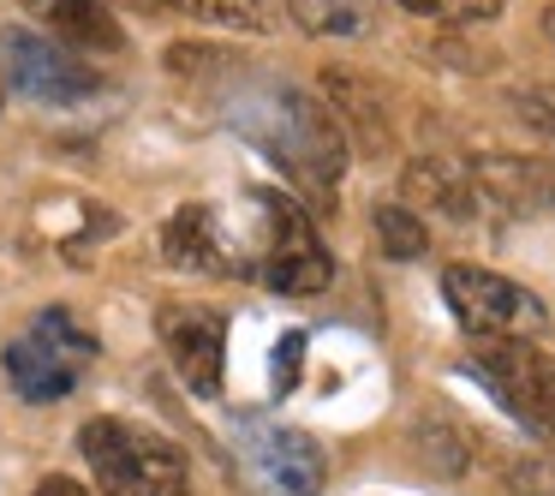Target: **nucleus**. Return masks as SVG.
Masks as SVG:
<instances>
[{"label":"nucleus","mask_w":555,"mask_h":496,"mask_svg":"<svg viewBox=\"0 0 555 496\" xmlns=\"http://www.w3.org/2000/svg\"><path fill=\"white\" fill-rule=\"evenodd\" d=\"M240 126L287 168V180L305 186L311 198H328L340 186V174H347V132H340L335 114H328L323 102H311L305 90H287V85L263 90L257 102H245Z\"/></svg>","instance_id":"f257e3e1"},{"label":"nucleus","mask_w":555,"mask_h":496,"mask_svg":"<svg viewBox=\"0 0 555 496\" xmlns=\"http://www.w3.org/2000/svg\"><path fill=\"white\" fill-rule=\"evenodd\" d=\"M78 455L90 460L102 496H185V455L162 431L132 419H90L78 431Z\"/></svg>","instance_id":"f03ea898"},{"label":"nucleus","mask_w":555,"mask_h":496,"mask_svg":"<svg viewBox=\"0 0 555 496\" xmlns=\"http://www.w3.org/2000/svg\"><path fill=\"white\" fill-rule=\"evenodd\" d=\"M90 359H96V335H90L66 305H42L25 323V335H13L0 347V371H7V383H13L18 400H30V407L66 400Z\"/></svg>","instance_id":"7ed1b4c3"},{"label":"nucleus","mask_w":555,"mask_h":496,"mask_svg":"<svg viewBox=\"0 0 555 496\" xmlns=\"http://www.w3.org/2000/svg\"><path fill=\"white\" fill-rule=\"evenodd\" d=\"M442 300L472 341H490V335H526L531 341L550 323L538 293L519 288L514 276H495V269H483V264H448L442 269Z\"/></svg>","instance_id":"20e7f679"},{"label":"nucleus","mask_w":555,"mask_h":496,"mask_svg":"<svg viewBox=\"0 0 555 496\" xmlns=\"http://www.w3.org/2000/svg\"><path fill=\"white\" fill-rule=\"evenodd\" d=\"M472 365L490 383V395L526 424L531 436L555 443V359L538 353L526 335H490L472 347Z\"/></svg>","instance_id":"39448f33"},{"label":"nucleus","mask_w":555,"mask_h":496,"mask_svg":"<svg viewBox=\"0 0 555 496\" xmlns=\"http://www.w3.org/2000/svg\"><path fill=\"white\" fill-rule=\"evenodd\" d=\"M0 73H7V85L18 97L49 102V109H73V102H90L102 90V78L78 54H66L54 37L25 30V25L0 30Z\"/></svg>","instance_id":"423d86ee"},{"label":"nucleus","mask_w":555,"mask_h":496,"mask_svg":"<svg viewBox=\"0 0 555 496\" xmlns=\"http://www.w3.org/2000/svg\"><path fill=\"white\" fill-rule=\"evenodd\" d=\"M240 467L257 496H323V479H328V460L311 436L263 419L240 424Z\"/></svg>","instance_id":"0eeeda50"},{"label":"nucleus","mask_w":555,"mask_h":496,"mask_svg":"<svg viewBox=\"0 0 555 496\" xmlns=\"http://www.w3.org/2000/svg\"><path fill=\"white\" fill-rule=\"evenodd\" d=\"M257 204H263V221H269L263 281L275 293H293V300L323 293L328 281H335V257H328V245L317 240V228L305 221V209L293 204V198H275V192H257Z\"/></svg>","instance_id":"6e6552de"},{"label":"nucleus","mask_w":555,"mask_h":496,"mask_svg":"<svg viewBox=\"0 0 555 496\" xmlns=\"http://www.w3.org/2000/svg\"><path fill=\"white\" fill-rule=\"evenodd\" d=\"M156 335L168 347L180 383L197 400H216L221 395V353H228V317L209 311V305H162Z\"/></svg>","instance_id":"1a4fd4ad"},{"label":"nucleus","mask_w":555,"mask_h":496,"mask_svg":"<svg viewBox=\"0 0 555 496\" xmlns=\"http://www.w3.org/2000/svg\"><path fill=\"white\" fill-rule=\"evenodd\" d=\"M466 180L478 204L507 209L519 221H538L555 209V162L550 156H519V150H490L466 162Z\"/></svg>","instance_id":"9d476101"},{"label":"nucleus","mask_w":555,"mask_h":496,"mask_svg":"<svg viewBox=\"0 0 555 496\" xmlns=\"http://www.w3.org/2000/svg\"><path fill=\"white\" fill-rule=\"evenodd\" d=\"M25 13L54 42H78V49H96V54H114L126 42V30L114 25V13L102 0H25Z\"/></svg>","instance_id":"9b49d317"},{"label":"nucleus","mask_w":555,"mask_h":496,"mask_svg":"<svg viewBox=\"0 0 555 496\" xmlns=\"http://www.w3.org/2000/svg\"><path fill=\"white\" fill-rule=\"evenodd\" d=\"M400 186H406V204H418V209H442L448 221H466L472 209H478V192H472V180H466V162L418 156V162H406Z\"/></svg>","instance_id":"f8f14e48"},{"label":"nucleus","mask_w":555,"mask_h":496,"mask_svg":"<svg viewBox=\"0 0 555 496\" xmlns=\"http://www.w3.org/2000/svg\"><path fill=\"white\" fill-rule=\"evenodd\" d=\"M162 257L173 269H197V276H216L221 264V240H216V216L204 204H185L162 221Z\"/></svg>","instance_id":"ddd939ff"},{"label":"nucleus","mask_w":555,"mask_h":496,"mask_svg":"<svg viewBox=\"0 0 555 496\" xmlns=\"http://www.w3.org/2000/svg\"><path fill=\"white\" fill-rule=\"evenodd\" d=\"M180 18L192 25H209V30H240V37H269L281 25V13L269 0H168Z\"/></svg>","instance_id":"4468645a"},{"label":"nucleus","mask_w":555,"mask_h":496,"mask_svg":"<svg viewBox=\"0 0 555 496\" xmlns=\"http://www.w3.org/2000/svg\"><path fill=\"white\" fill-rule=\"evenodd\" d=\"M412 448H418V460L430 472H442V479H460V472L472 467V431L460 419H448V412H430V419H418V431H412Z\"/></svg>","instance_id":"2eb2a0df"},{"label":"nucleus","mask_w":555,"mask_h":496,"mask_svg":"<svg viewBox=\"0 0 555 496\" xmlns=\"http://www.w3.org/2000/svg\"><path fill=\"white\" fill-rule=\"evenodd\" d=\"M371 233H376V245H383V257H395V264H418V257L430 252V228H424V216L412 204H376Z\"/></svg>","instance_id":"dca6fc26"},{"label":"nucleus","mask_w":555,"mask_h":496,"mask_svg":"<svg viewBox=\"0 0 555 496\" xmlns=\"http://www.w3.org/2000/svg\"><path fill=\"white\" fill-rule=\"evenodd\" d=\"M328 102H335V109L328 114H340V120H352L359 126V138H364V150H383L388 144V120H383V97H376L371 85H359V78H328Z\"/></svg>","instance_id":"f3484780"},{"label":"nucleus","mask_w":555,"mask_h":496,"mask_svg":"<svg viewBox=\"0 0 555 496\" xmlns=\"http://www.w3.org/2000/svg\"><path fill=\"white\" fill-rule=\"evenodd\" d=\"M287 13L305 37H364L371 30V7L364 0H293Z\"/></svg>","instance_id":"a211bd4d"},{"label":"nucleus","mask_w":555,"mask_h":496,"mask_svg":"<svg viewBox=\"0 0 555 496\" xmlns=\"http://www.w3.org/2000/svg\"><path fill=\"white\" fill-rule=\"evenodd\" d=\"M502 479L514 496H555V455H519L507 460Z\"/></svg>","instance_id":"6ab92c4d"},{"label":"nucleus","mask_w":555,"mask_h":496,"mask_svg":"<svg viewBox=\"0 0 555 496\" xmlns=\"http://www.w3.org/2000/svg\"><path fill=\"white\" fill-rule=\"evenodd\" d=\"M507 109H514L531 132L555 138V85H519L514 97H507Z\"/></svg>","instance_id":"aec40b11"},{"label":"nucleus","mask_w":555,"mask_h":496,"mask_svg":"<svg viewBox=\"0 0 555 496\" xmlns=\"http://www.w3.org/2000/svg\"><path fill=\"white\" fill-rule=\"evenodd\" d=\"M299 353H305V335H287L275 347V389H293V377H299Z\"/></svg>","instance_id":"412c9836"},{"label":"nucleus","mask_w":555,"mask_h":496,"mask_svg":"<svg viewBox=\"0 0 555 496\" xmlns=\"http://www.w3.org/2000/svg\"><path fill=\"white\" fill-rule=\"evenodd\" d=\"M30 496H90V484H78V479H66V472H49V479L37 484Z\"/></svg>","instance_id":"4be33fe9"},{"label":"nucleus","mask_w":555,"mask_h":496,"mask_svg":"<svg viewBox=\"0 0 555 496\" xmlns=\"http://www.w3.org/2000/svg\"><path fill=\"white\" fill-rule=\"evenodd\" d=\"M400 7H412V13H442V0H400Z\"/></svg>","instance_id":"5701e85b"}]
</instances>
